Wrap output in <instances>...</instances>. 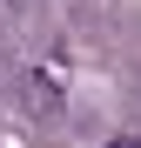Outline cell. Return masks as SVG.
<instances>
[{"label":"cell","mask_w":141,"mask_h":148,"mask_svg":"<svg viewBox=\"0 0 141 148\" xmlns=\"http://www.w3.org/2000/svg\"><path fill=\"white\" fill-rule=\"evenodd\" d=\"M108 148H141V141H134V135H121V141H108Z\"/></svg>","instance_id":"6da1fadb"}]
</instances>
